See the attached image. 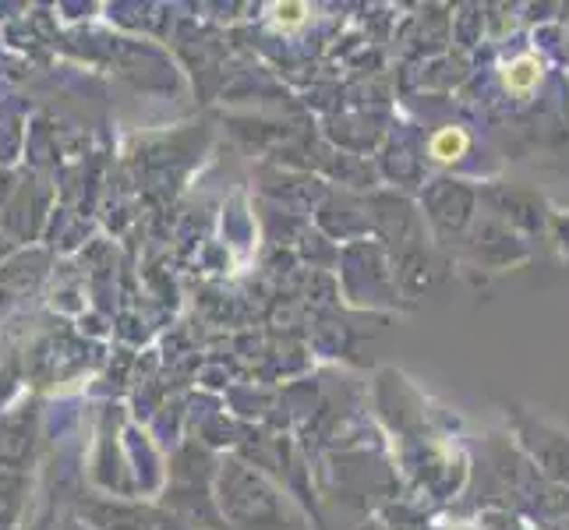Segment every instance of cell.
<instances>
[{
	"label": "cell",
	"instance_id": "cell-3",
	"mask_svg": "<svg viewBox=\"0 0 569 530\" xmlns=\"http://www.w3.org/2000/svg\"><path fill=\"white\" fill-rule=\"evenodd\" d=\"M301 18H304V7H301V4H287V7H276V22H280V25H287V29H290V25H298Z\"/></svg>",
	"mask_w": 569,
	"mask_h": 530
},
{
	"label": "cell",
	"instance_id": "cell-2",
	"mask_svg": "<svg viewBox=\"0 0 569 530\" xmlns=\"http://www.w3.org/2000/svg\"><path fill=\"white\" fill-rule=\"evenodd\" d=\"M537 61L534 57H520V61H513L509 68H506V85L513 89V92H527L534 81H537Z\"/></svg>",
	"mask_w": 569,
	"mask_h": 530
},
{
	"label": "cell",
	"instance_id": "cell-1",
	"mask_svg": "<svg viewBox=\"0 0 569 530\" xmlns=\"http://www.w3.org/2000/svg\"><path fill=\"white\" fill-rule=\"evenodd\" d=\"M463 149H467V135H463V131H456V128L439 131V135H435V142H431L435 159H442V163H453V159H460Z\"/></svg>",
	"mask_w": 569,
	"mask_h": 530
}]
</instances>
